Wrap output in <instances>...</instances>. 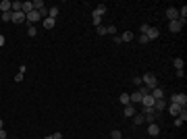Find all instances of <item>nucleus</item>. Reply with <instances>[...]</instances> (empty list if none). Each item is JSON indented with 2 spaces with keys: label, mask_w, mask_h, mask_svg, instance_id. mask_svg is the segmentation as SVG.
Wrapping results in <instances>:
<instances>
[{
  "label": "nucleus",
  "mask_w": 187,
  "mask_h": 139,
  "mask_svg": "<svg viewBox=\"0 0 187 139\" xmlns=\"http://www.w3.org/2000/svg\"><path fill=\"white\" fill-rule=\"evenodd\" d=\"M141 81H143V85H146L148 89H154V87H158V79H156V75H154V73H143Z\"/></svg>",
  "instance_id": "1"
},
{
  "label": "nucleus",
  "mask_w": 187,
  "mask_h": 139,
  "mask_svg": "<svg viewBox=\"0 0 187 139\" xmlns=\"http://www.w3.org/2000/svg\"><path fill=\"white\" fill-rule=\"evenodd\" d=\"M187 23V19H177V21H168V31L171 33H179L183 29V25Z\"/></svg>",
  "instance_id": "2"
},
{
  "label": "nucleus",
  "mask_w": 187,
  "mask_h": 139,
  "mask_svg": "<svg viewBox=\"0 0 187 139\" xmlns=\"http://www.w3.org/2000/svg\"><path fill=\"white\" fill-rule=\"evenodd\" d=\"M171 104H179L181 108H187V96L185 93H173L171 96Z\"/></svg>",
  "instance_id": "3"
},
{
  "label": "nucleus",
  "mask_w": 187,
  "mask_h": 139,
  "mask_svg": "<svg viewBox=\"0 0 187 139\" xmlns=\"http://www.w3.org/2000/svg\"><path fill=\"white\" fill-rule=\"evenodd\" d=\"M148 135H150V137H158V135H160L158 123H150V125H148Z\"/></svg>",
  "instance_id": "4"
},
{
  "label": "nucleus",
  "mask_w": 187,
  "mask_h": 139,
  "mask_svg": "<svg viewBox=\"0 0 187 139\" xmlns=\"http://www.w3.org/2000/svg\"><path fill=\"white\" fill-rule=\"evenodd\" d=\"M11 23H17V25H21V23H27L25 21V12H12V19H11Z\"/></svg>",
  "instance_id": "5"
},
{
  "label": "nucleus",
  "mask_w": 187,
  "mask_h": 139,
  "mask_svg": "<svg viewBox=\"0 0 187 139\" xmlns=\"http://www.w3.org/2000/svg\"><path fill=\"white\" fill-rule=\"evenodd\" d=\"M166 19H168V21H177V19H179V9H175V6L166 9Z\"/></svg>",
  "instance_id": "6"
},
{
  "label": "nucleus",
  "mask_w": 187,
  "mask_h": 139,
  "mask_svg": "<svg viewBox=\"0 0 187 139\" xmlns=\"http://www.w3.org/2000/svg\"><path fill=\"white\" fill-rule=\"evenodd\" d=\"M141 98H143V93L137 89V92L129 93V100H131V104H141Z\"/></svg>",
  "instance_id": "7"
},
{
  "label": "nucleus",
  "mask_w": 187,
  "mask_h": 139,
  "mask_svg": "<svg viewBox=\"0 0 187 139\" xmlns=\"http://www.w3.org/2000/svg\"><path fill=\"white\" fill-rule=\"evenodd\" d=\"M146 35H148V40H150V42H152V40H158V35H160V29H158V27H150Z\"/></svg>",
  "instance_id": "8"
},
{
  "label": "nucleus",
  "mask_w": 187,
  "mask_h": 139,
  "mask_svg": "<svg viewBox=\"0 0 187 139\" xmlns=\"http://www.w3.org/2000/svg\"><path fill=\"white\" fill-rule=\"evenodd\" d=\"M150 96H152L154 100H164V92L160 89V87H154V89H150Z\"/></svg>",
  "instance_id": "9"
},
{
  "label": "nucleus",
  "mask_w": 187,
  "mask_h": 139,
  "mask_svg": "<svg viewBox=\"0 0 187 139\" xmlns=\"http://www.w3.org/2000/svg\"><path fill=\"white\" fill-rule=\"evenodd\" d=\"M123 114L127 116V118H133V116H135V106H133V104H127L125 108H123Z\"/></svg>",
  "instance_id": "10"
},
{
  "label": "nucleus",
  "mask_w": 187,
  "mask_h": 139,
  "mask_svg": "<svg viewBox=\"0 0 187 139\" xmlns=\"http://www.w3.org/2000/svg\"><path fill=\"white\" fill-rule=\"evenodd\" d=\"M0 11L2 12H11L12 11V2L11 0H0Z\"/></svg>",
  "instance_id": "11"
},
{
  "label": "nucleus",
  "mask_w": 187,
  "mask_h": 139,
  "mask_svg": "<svg viewBox=\"0 0 187 139\" xmlns=\"http://www.w3.org/2000/svg\"><path fill=\"white\" fill-rule=\"evenodd\" d=\"M154 102H156V100H154V98L150 96V93L141 98V106H150V108H154Z\"/></svg>",
  "instance_id": "12"
},
{
  "label": "nucleus",
  "mask_w": 187,
  "mask_h": 139,
  "mask_svg": "<svg viewBox=\"0 0 187 139\" xmlns=\"http://www.w3.org/2000/svg\"><path fill=\"white\" fill-rule=\"evenodd\" d=\"M164 108H166V102H164V100H156V102H154V110H156L158 114L162 112Z\"/></svg>",
  "instance_id": "13"
},
{
  "label": "nucleus",
  "mask_w": 187,
  "mask_h": 139,
  "mask_svg": "<svg viewBox=\"0 0 187 139\" xmlns=\"http://www.w3.org/2000/svg\"><path fill=\"white\" fill-rule=\"evenodd\" d=\"M31 11H34V4H31V0L23 2V6H21V12H25V15H27V12H31Z\"/></svg>",
  "instance_id": "14"
},
{
  "label": "nucleus",
  "mask_w": 187,
  "mask_h": 139,
  "mask_svg": "<svg viewBox=\"0 0 187 139\" xmlns=\"http://www.w3.org/2000/svg\"><path fill=\"white\" fill-rule=\"evenodd\" d=\"M42 21H44V27H46V29H52V27L56 25V19H50V17H46V19H42Z\"/></svg>",
  "instance_id": "15"
},
{
  "label": "nucleus",
  "mask_w": 187,
  "mask_h": 139,
  "mask_svg": "<svg viewBox=\"0 0 187 139\" xmlns=\"http://www.w3.org/2000/svg\"><path fill=\"white\" fill-rule=\"evenodd\" d=\"M168 112H171L173 116H179V112H181V106H179V104H171V106H168Z\"/></svg>",
  "instance_id": "16"
},
{
  "label": "nucleus",
  "mask_w": 187,
  "mask_h": 139,
  "mask_svg": "<svg viewBox=\"0 0 187 139\" xmlns=\"http://www.w3.org/2000/svg\"><path fill=\"white\" fill-rule=\"evenodd\" d=\"M58 6H50V9H48V17H50V19H56V17H58Z\"/></svg>",
  "instance_id": "17"
},
{
  "label": "nucleus",
  "mask_w": 187,
  "mask_h": 139,
  "mask_svg": "<svg viewBox=\"0 0 187 139\" xmlns=\"http://www.w3.org/2000/svg\"><path fill=\"white\" fill-rule=\"evenodd\" d=\"M173 64H175V71H179V69H185V62H183V58H179V56H177L175 60H173Z\"/></svg>",
  "instance_id": "18"
},
{
  "label": "nucleus",
  "mask_w": 187,
  "mask_h": 139,
  "mask_svg": "<svg viewBox=\"0 0 187 139\" xmlns=\"http://www.w3.org/2000/svg\"><path fill=\"white\" fill-rule=\"evenodd\" d=\"M121 40H123V42H133V40H135V37H133V31H125V33L121 35Z\"/></svg>",
  "instance_id": "19"
},
{
  "label": "nucleus",
  "mask_w": 187,
  "mask_h": 139,
  "mask_svg": "<svg viewBox=\"0 0 187 139\" xmlns=\"http://www.w3.org/2000/svg\"><path fill=\"white\" fill-rule=\"evenodd\" d=\"M118 102L123 106H127V104H131V100H129V93H121V98H118Z\"/></svg>",
  "instance_id": "20"
},
{
  "label": "nucleus",
  "mask_w": 187,
  "mask_h": 139,
  "mask_svg": "<svg viewBox=\"0 0 187 139\" xmlns=\"http://www.w3.org/2000/svg\"><path fill=\"white\" fill-rule=\"evenodd\" d=\"M92 21H94L96 27H100V25H102V17H100V15H96V12H92Z\"/></svg>",
  "instance_id": "21"
},
{
  "label": "nucleus",
  "mask_w": 187,
  "mask_h": 139,
  "mask_svg": "<svg viewBox=\"0 0 187 139\" xmlns=\"http://www.w3.org/2000/svg\"><path fill=\"white\" fill-rule=\"evenodd\" d=\"M31 4H34V11H42V9H44V6H46V4H44V2H42V0H34V2H31Z\"/></svg>",
  "instance_id": "22"
},
{
  "label": "nucleus",
  "mask_w": 187,
  "mask_h": 139,
  "mask_svg": "<svg viewBox=\"0 0 187 139\" xmlns=\"http://www.w3.org/2000/svg\"><path fill=\"white\" fill-rule=\"evenodd\" d=\"M141 123H146L143 114H135V116H133V125H141Z\"/></svg>",
  "instance_id": "23"
},
{
  "label": "nucleus",
  "mask_w": 187,
  "mask_h": 139,
  "mask_svg": "<svg viewBox=\"0 0 187 139\" xmlns=\"http://www.w3.org/2000/svg\"><path fill=\"white\" fill-rule=\"evenodd\" d=\"M27 33L31 35V37H35V35H37V27H35V25H29V27H27Z\"/></svg>",
  "instance_id": "24"
},
{
  "label": "nucleus",
  "mask_w": 187,
  "mask_h": 139,
  "mask_svg": "<svg viewBox=\"0 0 187 139\" xmlns=\"http://www.w3.org/2000/svg\"><path fill=\"white\" fill-rule=\"evenodd\" d=\"M104 27H106V33H108V35L117 33V27H115V25H104Z\"/></svg>",
  "instance_id": "25"
},
{
  "label": "nucleus",
  "mask_w": 187,
  "mask_h": 139,
  "mask_svg": "<svg viewBox=\"0 0 187 139\" xmlns=\"http://www.w3.org/2000/svg\"><path fill=\"white\" fill-rule=\"evenodd\" d=\"M11 19H12V11L11 12H2V21H4V23H11Z\"/></svg>",
  "instance_id": "26"
},
{
  "label": "nucleus",
  "mask_w": 187,
  "mask_h": 139,
  "mask_svg": "<svg viewBox=\"0 0 187 139\" xmlns=\"http://www.w3.org/2000/svg\"><path fill=\"white\" fill-rule=\"evenodd\" d=\"M94 12L102 17V15H104V12H106V6H104V4H100V6H96V11H94Z\"/></svg>",
  "instance_id": "27"
},
{
  "label": "nucleus",
  "mask_w": 187,
  "mask_h": 139,
  "mask_svg": "<svg viewBox=\"0 0 187 139\" xmlns=\"http://www.w3.org/2000/svg\"><path fill=\"white\" fill-rule=\"evenodd\" d=\"M137 42H139V44H148V42H150V40H148V35H143V33H139V35H137Z\"/></svg>",
  "instance_id": "28"
},
{
  "label": "nucleus",
  "mask_w": 187,
  "mask_h": 139,
  "mask_svg": "<svg viewBox=\"0 0 187 139\" xmlns=\"http://www.w3.org/2000/svg\"><path fill=\"white\" fill-rule=\"evenodd\" d=\"M110 137H112V139H123V135H121V131H118V129H115V131L110 133Z\"/></svg>",
  "instance_id": "29"
},
{
  "label": "nucleus",
  "mask_w": 187,
  "mask_h": 139,
  "mask_svg": "<svg viewBox=\"0 0 187 139\" xmlns=\"http://www.w3.org/2000/svg\"><path fill=\"white\" fill-rule=\"evenodd\" d=\"M96 33H98V35H106V27H104V25L96 27Z\"/></svg>",
  "instance_id": "30"
},
{
  "label": "nucleus",
  "mask_w": 187,
  "mask_h": 139,
  "mask_svg": "<svg viewBox=\"0 0 187 139\" xmlns=\"http://www.w3.org/2000/svg\"><path fill=\"white\" fill-rule=\"evenodd\" d=\"M133 85H135V87H141V85H143L141 77H133Z\"/></svg>",
  "instance_id": "31"
},
{
  "label": "nucleus",
  "mask_w": 187,
  "mask_h": 139,
  "mask_svg": "<svg viewBox=\"0 0 187 139\" xmlns=\"http://www.w3.org/2000/svg\"><path fill=\"white\" fill-rule=\"evenodd\" d=\"M183 123H185V120H183L181 116H175V123H173V125H175V127H181Z\"/></svg>",
  "instance_id": "32"
},
{
  "label": "nucleus",
  "mask_w": 187,
  "mask_h": 139,
  "mask_svg": "<svg viewBox=\"0 0 187 139\" xmlns=\"http://www.w3.org/2000/svg\"><path fill=\"white\" fill-rule=\"evenodd\" d=\"M148 29H150V25H148V23H143V25L139 27V33H143V35H146V33H148Z\"/></svg>",
  "instance_id": "33"
},
{
  "label": "nucleus",
  "mask_w": 187,
  "mask_h": 139,
  "mask_svg": "<svg viewBox=\"0 0 187 139\" xmlns=\"http://www.w3.org/2000/svg\"><path fill=\"white\" fill-rule=\"evenodd\" d=\"M175 75L179 77V79H183V77H185V71H183V69H179V71H175Z\"/></svg>",
  "instance_id": "34"
},
{
  "label": "nucleus",
  "mask_w": 187,
  "mask_h": 139,
  "mask_svg": "<svg viewBox=\"0 0 187 139\" xmlns=\"http://www.w3.org/2000/svg\"><path fill=\"white\" fill-rule=\"evenodd\" d=\"M15 81H17V83L23 81V73H17V75H15Z\"/></svg>",
  "instance_id": "35"
},
{
  "label": "nucleus",
  "mask_w": 187,
  "mask_h": 139,
  "mask_svg": "<svg viewBox=\"0 0 187 139\" xmlns=\"http://www.w3.org/2000/svg\"><path fill=\"white\" fill-rule=\"evenodd\" d=\"M0 139H9V135H6V131H4V129H0Z\"/></svg>",
  "instance_id": "36"
},
{
  "label": "nucleus",
  "mask_w": 187,
  "mask_h": 139,
  "mask_svg": "<svg viewBox=\"0 0 187 139\" xmlns=\"http://www.w3.org/2000/svg\"><path fill=\"white\" fill-rule=\"evenodd\" d=\"M115 44H117V46H121V44H123V40H121V35H115Z\"/></svg>",
  "instance_id": "37"
},
{
  "label": "nucleus",
  "mask_w": 187,
  "mask_h": 139,
  "mask_svg": "<svg viewBox=\"0 0 187 139\" xmlns=\"http://www.w3.org/2000/svg\"><path fill=\"white\" fill-rule=\"evenodd\" d=\"M52 139H62V133H58V131H56V133L52 135Z\"/></svg>",
  "instance_id": "38"
},
{
  "label": "nucleus",
  "mask_w": 187,
  "mask_h": 139,
  "mask_svg": "<svg viewBox=\"0 0 187 139\" xmlns=\"http://www.w3.org/2000/svg\"><path fill=\"white\" fill-rule=\"evenodd\" d=\"M4 42H6V37H4V35H2V33H0V48H2V46H4Z\"/></svg>",
  "instance_id": "39"
},
{
  "label": "nucleus",
  "mask_w": 187,
  "mask_h": 139,
  "mask_svg": "<svg viewBox=\"0 0 187 139\" xmlns=\"http://www.w3.org/2000/svg\"><path fill=\"white\" fill-rule=\"evenodd\" d=\"M0 129H4V123H2V118H0Z\"/></svg>",
  "instance_id": "40"
},
{
  "label": "nucleus",
  "mask_w": 187,
  "mask_h": 139,
  "mask_svg": "<svg viewBox=\"0 0 187 139\" xmlns=\"http://www.w3.org/2000/svg\"><path fill=\"white\" fill-rule=\"evenodd\" d=\"M44 139H52V135H48V137H44Z\"/></svg>",
  "instance_id": "41"
}]
</instances>
